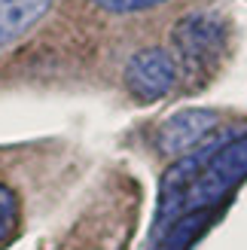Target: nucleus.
Listing matches in <instances>:
<instances>
[{
	"label": "nucleus",
	"instance_id": "5",
	"mask_svg": "<svg viewBox=\"0 0 247 250\" xmlns=\"http://www.w3.org/2000/svg\"><path fill=\"white\" fill-rule=\"evenodd\" d=\"M49 6L52 0H0V49H6L28 28H34Z\"/></svg>",
	"mask_w": 247,
	"mask_h": 250
},
{
	"label": "nucleus",
	"instance_id": "7",
	"mask_svg": "<svg viewBox=\"0 0 247 250\" xmlns=\"http://www.w3.org/2000/svg\"><path fill=\"white\" fill-rule=\"evenodd\" d=\"M92 3L110 12H138V9H150L156 3H165V0H92Z\"/></svg>",
	"mask_w": 247,
	"mask_h": 250
},
{
	"label": "nucleus",
	"instance_id": "3",
	"mask_svg": "<svg viewBox=\"0 0 247 250\" xmlns=\"http://www.w3.org/2000/svg\"><path fill=\"white\" fill-rule=\"evenodd\" d=\"M177 83V61L165 49L150 46L134 52L125 64V89L144 104L162 101Z\"/></svg>",
	"mask_w": 247,
	"mask_h": 250
},
{
	"label": "nucleus",
	"instance_id": "6",
	"mask_svg": "<svg viewBox=\"0 0 247 250\" xmlns=\"http://www.w3.org/2000/svg\"><path fill=\"white\" fill-rule=\"evenodd\" d=\"M19 223V198L9 186L0 183V244H6Z\"/></svg>",
	"mask_w": 247,
	"mask_h": 250
},
{
	"label": "nucleus",
	"instance_id": "4",
	"mask_svg": "<svg viewBox=\"0 0 247 250\" xmlns=\"http://www.w3.org/2000/svg\"><path fill=\"white\" fill-rule=\"evenodd\" d=\"M217 113L214 110H202V107H192V110H180V113L168 116L156 131V149L162 156L171 159H180L192 153L195 146H202L207 137L214 134L217 128Z\"/></svg>",
	"mask_w": 247,
	"mask_h": 250
},
{
	"label": "nucleus",
	"instance_id": "2",
	"mask_svg": "<svg viewBox=\"0 0 247 250\" xmlns=\"http://www.w3.org/2000/svg\"><path fill=\"white\" fill-rule=\"evenodd\" d=\"M171 46L177 52V61L189 77H205L217 67L226 49V21L217 12L195 9L186 12L171 28Z\"/></svg>",
	"mask_w": 247,
	"mask_h": 250
},
{
	"label": "nucleus",
	"instance_id": "1",
	"mask_svg": "<svg viewBox=\"0 0 247 250\" xmlns=\"http://www.w3.org/2000/svg\"><path fill=\"white\" fill-rule=\"evenodd\" d=\"M244 177H247V134L229 141L223 149H217L214 159L202 168V174L189 183V189L180 195L171 223L183 214L211 210L217 202H223Z\"/></svg>",
	"mask_w": 247,
	"mask_h": 250
}]
</instances>
